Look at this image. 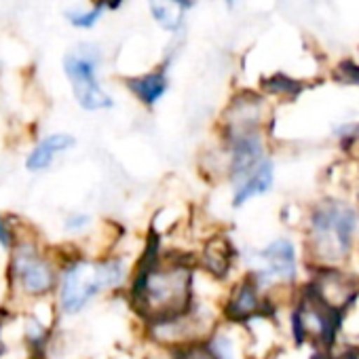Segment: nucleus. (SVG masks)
<instances>
[{
  "label": "nucleus",
  "instance_id": "obj_17",
  "mask_svg": "<svg viewBox=\"0 0 359 359\" xmlns=\"http://www.w3.org/2000/svg\"><path fill=\"white\" fill-rule=\"evenodd\" d=\"M102 11H104V7L97 5V7L91 9V11H83V13L72 11V13H68V20H70V24L76 26V28H91V26L100 20Z\"/></svg>",
  "mask_w": 359,
  "mask_h": 359
},
{
  "label": "nucleus",
  "instance_id": "obj_19",
  "mask_svg": "<svg viewBox=\"0 0 359 359\" xmlns=\"http://www.w3.org/2000/svg\"><path fill=\"white\" fill-rule=\"evenodd\" d=\"M336 76H338V81H342V83H348V85H357V87H359V66L353 64V62H348V60L342 62V64L338 66Z\"/></svg>",
  "mask_w": 359,
  "mask_h": 359
},
{
  "label": "nucleus",
  "instance_id": "obj_4",
  "mask_svg": "<svg viewBox=\"0 0 359 359\" xmlns=\"http://www.w3.org/2000/svg\"><path fill=\"white\" fill-rule=\"evenodd\" d=\"M26 224H15V243L9 252L7 279L11 302L22 311L36 302L55 298L64 256L49 252L39 237L26 233Z\"/></svg>",
  "mask_w": 359,
  "mask_h": 359
},
{
  "label": "nucleus",
  "instance_id": "obj_6",
  "mask_svg": "<svg viewBox=\"0 0 359 359\" xmlns=\"http://www.w3.org/2000/svg\"><path fill=\"white\" fill-rule=\"evenodd\" d=\"M95 68H97V55L93 49L87 47L68 53L64 60V70L72 85V93L79 106L89 112H100L114 106L112 97L102 89Z\"/></svg>",
  "mask_w": 359,
  "mask_h": 359
},
{
  "label": "nucleus",
  "instance_id": "obj_11",
  "mask_svg": "<svg viewBox=\"0 0 359 359\" xmlns=\"http://www.w3.org/2000/svg\"><path fill=\"white\" fill-rule=\"evenodd\" d=\"M76 146V137L70 133H49L36 142V146L28 152L24 165L30 173H43L53 167L55 158Z\"/></svg>",
  "mask_w": 359,
  "mask_h": 359
},
{
  "label": "nucleus",
  "instance_id": "obj_12",
  "mask_svg": "<svg viewBox=\"0 0 359 359\" xmlns=\"http://www.w3.org/2000/svg\"><path fill=\"white\" fill-rule=\"evenodd\" d=\"M125 85L135 95V100H140L144 106L152 108L167 93L169 79H167V72L161 68V70H154V72H148V74H142V76H131V79L125 81Z\"/></svg>",
  "mask_w": 359,
  "mask_h": 359
},
{
  "label": "nucleus",
  "instance_id": "obj_21",
  "mask_svg": "<svg viewBox=\"0 0 359 359\" xmlns=\"http://www.w3.org/2000/svg\"><path fill=\"white\" fill-rule=\"evenodd\" d=\"M344 154L348 156V158H355V161H359V135L348 144V148L344 150Z\"/></svg>",
  "mask_w": 359,
  "mask_h": 359
},
{
  "label": "nucleus",
  "instance_id": "obj_18",
  "mask_svg": "<svg viewBox=\"0 0 359 359\" xmlns=\"http://www.w3.org/2000/svg\"><path fill=\"white\" fill-rule=\"evenodd\" d=\"M13 243H15V222H11L9 216H0V248L9 254Z\"/></svg>",
  "mask_w": 359,
  "mask_h": 359
},
{
  "label": "nucleus",
  "instance_id": "obj_15",
  "mask_svg": "<svg viewBox=\"0 0 359 359\" xmlns=\"http://www.w3.org/2000/svg\"><path fill=\"white\" fill-rule=\"evenodd\" d=\"M260 85H262L264 95H273V97H279V100H296L304 89V83H300L296 79H290V76H283V74L266 76V79H262Z\"/></svg>",
  "mask_w": 359,
  "mask_h": 359
},
{
  "label": "nucleus",
  "instance_id": "obj_16",
  "mask_svg": "<svg viewBox=\"0 0 359 359\" xmlns=\"http://www.w3.org/2000/svg\"><path fill=\"white\" fill-rule=\"evenodd\" d=\"M64 231L66 235L70 237H89L93 231H95V222H93V216L85 214V212H74L70 216L64 218Z\"/></svg>",
  "mask_w": 359,
  "mask_h": 359
},
{
  "label": "nucleus",
  "instance_id": "obj_10",
  "mask_svg": "<svg viewBox=\"0 0 359 359\" xmlns=\"http://www.w3.org/2000/svg\"><path fill=\"white\" fill-rule=\"evenodd\" d=\"M275 182H277V165H275V158L269 156L266 161H262L243 180V182H239L235 189L229 191V203H231V208L233 210H241L248 203L266 197L275 189Z\"/></svg>",
  "mask_w": 359,
  "mask_h": 359
},
{
  "label": "nucleus",
  "instance_id": "obj_13",
  "mask_svg": "<svg viewBox=\"0 0 359 359\" xmlns=\"http://www.w3.org/2000/svg\"><path fill=\"white\" fill-rule=\"evenodd\" d=\"M152 18L165 28L175 32L180 26H182L184 13L191 9L193 0H148Z\"/></svg>",
  "mask_w": 359,
  "mask_h": 359
},
{
  "label": "nucleus",
  "instance_id": "obj_8",
  "mask_svg": "<svg viewBox=\"0 0 359 359\" xmlns=\"http://www.w3.org/2000/svg\"><path fill=\"white\" fill-rule=\"evenodd\" d=\"M195 260H197L199 271H203L205 275H210L226 285L241 273L239 248L235 245L231 235L224 233L222 229L199 239Z\"/></svg>",
  "mask_w": 359,
  "mask_h": 359
},
{
  "label": "nucleus",
  "instance_id": "obj_25",
  "mask_svg": "<svg viewBox=\"0 0 359 359\" xmlns=\"http://www.w3.org/2000/svg\"><path fill=\"white\" fill-rule=\"evenodd\" d=\"M32 359H45V357H32Z\"/></svg>",
  "mask_w": 359,
  "mask_h": 359
},
{
  "label": "nucleus",
  "instance_id": "obj_23",
  "mask_svg": "<svg viewBox=\"0 0 359 359\" xmlns=\"http://www.w3.org/2000/svg\"><path fill=\"white\" fill-rule=\"evenodd\" d=\"M226 3H229V5L233 7V5H235V0H226Z\"/></svg>",
  "mask_w": 359,
  "mask_h": 359
},
{
  "label": "nucleus",
  "instance_id": "obj_14",
  "mask_svg": "<svg viewBox=\"0 0 359 359\" xmlns=\"http://www.w3.org/2000/svg\"><path fill=\"white\" fill-rule=\"evenodd\" d=\"M338 348H357L359 346V294L351 304L338 315Z\"/></svg>",
  "mask_w": 359,
  "mask_h": 359
},
{
  "label": "nucleus",
  "instance_id": "obj_22",
  "mask_svg": "<svg viewBox=\"0 0 359 359\" xmlns=\"http://www.w3.org/2000/svg\"><path fill=\"white\" fill-rule=\"evenodd\" d=\"M118 3L121 0H97V5H102V7H118Z\"/></svg>",
  "mask_w": 359,
  "mask_h": 359
},
{
  "label": "nucleus",
  "instance_id": "obj_1",
  "mask_svg": "<svg viewBox=\"0 0 359 359\" xmlns=\"http://www.w3.org/2000/svg\"><path fill=\"white\" fill-rule=\"evenodd\" d=\"M195 254L165 248L150 233L125 298L142 323L187 313L195 302Z\"/></svg>",
  "mask_w": 359,
  "mask_h": 359
},
{
  "label": "nucleus",
  "instance_id": "obj_20",
  "mask_svg": "<svg viewBox=\"0 0 359 359\" xmlns=\"http://www.w3.org/2000/svg\"><path fill=\"white\" fill-rule=\"evenodd\" d=\"M144 344H146V348L140 359H180V351H171V348L148 344V342H144Z\"/></svg>",
  "mask_w": 359,
  "mask_h": 359
},
{
  "label": "nucleus",
  "instance_id": "obj_24",
  "mask_svg": "<svg viewBox=\"0 0 359 359\" xmlns=\"http://www.w3.org/2000/svg\"><path fill=\"white\" fill-rule=\"evenodd\" d=\"M357 262H359V248H357ZM359 269V266H357Z\"/></svg>",
  "mask_w": 359,
  "mask_h": 359
},
{
  "label": "nucleus",
  "instance_id": "obj_5",
  "mask_svg": "<svg viewBox=\"0 0 359 359\" xmlns=\"http://www.w3.org/2000/svg\"><path fill=\"white\" fill-rule=\"evenodd\" d=\"M273 112L264 95L254 91L237 93L220 116V140H233L252 133H271Z\"/></svg>",
  "mask_w": 359,
  "mask_h": 359
},
{
  "label": "nucleus",
  "instance_id": "obj_7",
  "mask_svg": "<svg viewBox=\"0 0 359 359\" xmlns=\"http://www.w3.org/2000/svg\"><path fill=\"white\" fill-rule=\"evenodd\" d=\"M304 285L330 311L340 315L351 304V300L359 294V269L357 266L313 269L309 271Z\"/></svg>",
  "mask_w": 359,
  "mask_h": 359
},
{
  "label": "nucleus",
  "instance_id": "obj_2",
  "mask_svg": "<svg viewBox=\"0 0 359 359\" xmlns=\"http://www.w3.org/2000/svg\"><path fill=\"white\" fill-rule=\"evenodd\" d=\"M306 269L355 266L359 248V203L323 193L306 205L300 229Z\"/></svg>",
  "mask_w": 359,
  "mask_h": 359
},
{
  "label": "nucleus",
  "instance_id": "obj_9",
  "mask_svg": "<svg viewBox=\"0 0 359 359\" xmlns=\"http://www.w3.org/2000/svg\"><path fill=\"white\" fill-rule=\"evenodd\" d=\"M264 313H273L266 292L258 285V281L252 275L241 271L226 287V294L222 300L224 321L243 325L250 319L264 315Z\"/></svg>",
  "mask_w": 359,
  "mask_h": 359
},
{
  "label": "nucleus",
  "instance_id": "obj_3",
  "mask_svg": "<svg viewBox=\"0 0 359 359\" xmlns=\"http://www.w3.org/2000/svg\"><path fill=\"white\" fill-rule=\"evenodd\" d=\"M140 256L142 254H129L123 250H114L102 258H91L81 252L64 256L55 292L60 315L76 317L102 296L121 292L125 294L133 279Z\"/></svg>",
  "mask_w": 359,
  "mask_h": 359
}]
</instances>
